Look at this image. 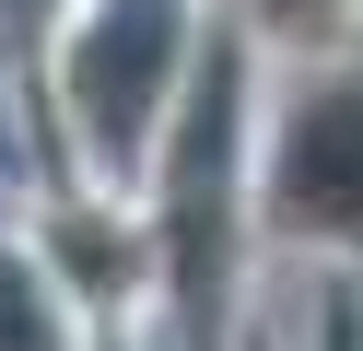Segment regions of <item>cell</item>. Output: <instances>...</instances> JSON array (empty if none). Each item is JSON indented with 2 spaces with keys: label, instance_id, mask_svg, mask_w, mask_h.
I'll use <instances>...</instances> for the list:
<instances>
[{
  "label": "cell",
  "instance_id": "cell-1",
  "mask_svg": "<svg viewBox=\"0 0 363 351\" xmlns=\"http://www.w3.org/2000/svg\"><path fill=\"white\" fill-rule=\"evenodd\" d=\"M246 12H258V35H269V47H293V59H328V47L352 35V12H363V0H246Z\"/></svg>",
  "mask_w": 363,
  "mask_h": 351
}]
</instances>
